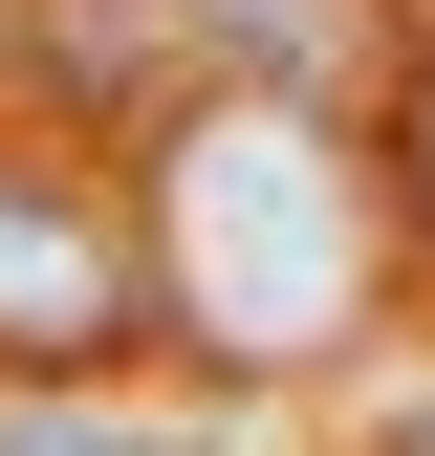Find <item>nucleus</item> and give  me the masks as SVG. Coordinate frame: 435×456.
<instances>
[{"label": "nucleus", "mask_w": 435, "mask_h": 456, "mask_svg": "<svg viewBox=\"0 0 435 456\" xmlns=\"http://www.w3.org/2000/svg\"><path fill=\"white\" fill-rule=\"evenodd\" d=\"M131 217H152V326H175L196 370H240V391L326 370L370 326V282H392V240H414V217L370 196V152L326 131V109H283V87H196L175 131H152Z\"/></svg>", "instance_id": "f257e3e1"}, {"label": "nucleus", "mask_w": 435, "mask_h": 456, "mask_svg": "<svg viewBox=\"0 0 435 456\" xmlns=\"http://www.w3.org/2000/svg\"><path fill=\"white\" fill-rule=\"evenodd\" d=\"M131 326H152V217L109 175H66V152H0V370L66 391V370L131 348Z\"/></svg>", "instance_id": "f03ea898"}, {"label": "nucleus", "mask_w": 435, "mask_h": 456, "mask_svg": "<svg viewBox=\"0 0 435 456\" xmlns=\"http://www.w3.org/2000/svg\"><path fill=\"white\" fill-rule=\"evenodd\" d=\"M392 217H414V282H435V66H414V109H392Z\"/></svg>", "instance_id": "7ed1b4c3"}, {"label": "nucleus", "mask_w": 435, "mask_h": 456, "mask_svg": "<svg viewBox=\"0 0 435 456\" xmlns=\"http://www.w3.org/2000/svg\"><path fill=\"white\" fill-rule=\"evenodd\" d=\"M392 456H435V413H414V435H392Z\"/></svg>", "instance_id": "20e7f679"}]
</instances>
